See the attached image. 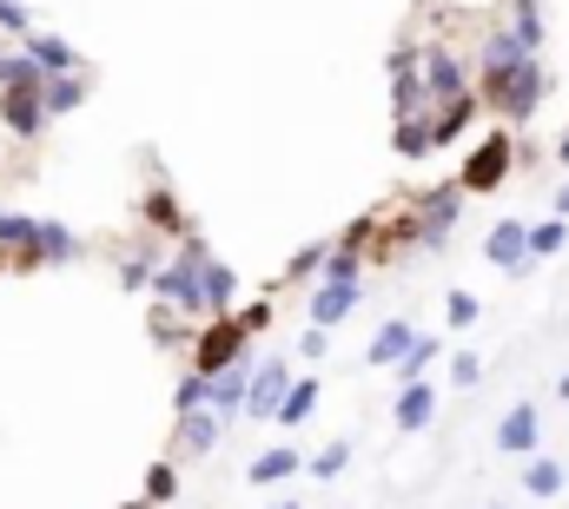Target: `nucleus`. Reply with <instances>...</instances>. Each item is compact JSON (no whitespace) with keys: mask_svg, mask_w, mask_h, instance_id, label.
Returning <instances> with one entry per match:
<instances>
[{"mask_svg":"<svg viewBox=\"0 0 569 509\" xmlns=\"http://www.w3.org/2000/svg\"><path fill=\"white\" fill-rule=\"evenodd\" d=\"M291 470H305V457H298V450H266V457H259L246 477H252V483H284Z\"/></svg>","mask_w":569,"mask_h":509,"instance_id":"19","label":"nucleus"},{"mask_svg":"<svg viewBox=\"0 0 569 509\" xmlns=\"http://www.w3.org/2000/svg\"><path fill=\"white\" fill-rule=\"evenodd\" d=\"M27 53H33L47 73H67V67H73V47H67V40H53V33H33V40H27Z\"/></svg>","mask_w":569,"mask_h":509,"instance_id":"21","label":"nucleus"},{"mask_svg":"<svg viewBox=\"0 0 569 509\" xmlns=\"http://www.w3.org/2000/svg\"><path fill=\"white\" fill-rule=\"evenodd\" d=\"M470 113H477V93H457L450 107H437V120H430V139H437V146H450L457 132L470 127Z\"/></svg>","mask_w":569,"mask_h":509,"instance_id":"17","label":"nucleus"},{"mask_svg":"<svg viewBox=\"0 0 569 509\" xmlns=\"http://www.w3.org/2000/svg\"><path fill=\"white\" fill-rule=\"evenodd\" d=\"M557 219H569V186L557 192Z\"/></svg>","mask_w":569,"mask_h":509,"instance_id":"38","label":"nucleus"},{"mask_svg":"<svg viewBox=\"0 0 569 509\" xmlns=\"http://www.w3.org/2000/svg\"><path fill=\"white\" fill-rule=\"evenodd\" d=\"M477 378H483V358H477V351H457V358H450V383H457V390H470Z\"/></svg>","mask_w":569,"mask_h":509,"instance_id":"33","label":"nucleus"},{"mask_svg":"<svg viewBox=\"0 0 569 509\" xmlns=\"http://www.w3.org/2000/svg\"><path fill=\"white\" fill-rule=\"evenodd\" d=\"M483 252H490V265H503V271H517V278L537 265V252H530V226H523V219H497L490 239H483Z\"/></svg>","mask_w":569,"mask_h":509,"instance_id":"6","label":"nucleus"},{"mask_svg":"<svg viewBox=\"0 0 569 509\" xmlns=\"http://www.w3.org/2000/svg\"><path fill=\"white\" fill-rule=\"evenodd\" d=\"M0 87H7V60H0Z\"/></svg>","mask_w":569,"mask_h":509,"instance_id":"40","label":"nucleus"},{"mask_svg":"<svg viewBox=\"0 0 569 509\" xmlns=\"http://www.w3.org/2000/svg\"><path fill=\"white\" fill-rule=\"evenodd\" d=\"M523 490H530V497H557V490H563V470H557L550 457H537V463L523 470Z\"/></svg>","mask_w":569,"mask_h":509,"instance_id":"25","label":"nucleus"},{"mask_svg":"<svg viewBox=\"0 0 569 509\" xmlns=\"http://www.w3.org/2000/svg\"><path fill=\"white\" fill-rule=\"evenodd\" d=\"M0 27H7V33H27L33 20H27V7H13V0H0Z\"/></svg>","mask_w":569,"mask_h":509,"instance_id":"35","label":"nucleus"},{"mask_svg":"<svg viewBox=\"0 0 569 509\" xmlns=\"http://www.w3.org/2000/svg\"><path fill=\"white\" fill-rule=\"evenodd\" d=\"M246 338H252V331H246L239 318H212V325H206V338H199V351H192V371H199V378L232 371V365H239V351H246Z\"/></svg>","mask_w":569,"mask_h":509,"instance_id":"4","label":"nucleus"},{"mask_svg":"<svg viewBox=\"0 0 569 509\" xmlns=\"http://www.w3.org/2000/svg\"><path fill=\"white\" fill-rule=\"evenodd\" d=\"M152 291H159L166 305H179L186 318H212V305H206V252H199V246H186V258L159 265Z\"/></svg>","mask_w":569,"mask_h":509,"instance_id":"2","label":"nucleus"},{"mask_svg":"<svg viewBox=\"0 0 569 509\" xmlns=\"http://www.w3.org/2000/svg\"><path fill=\"white\" fill-rule=\"evenodd\" d=\"M430 410H437V390H430V383H405V397H398L391 417H398V430H425Z\"/></svg>","mask_w":569,"mask_h":509,"instance_id":"16","label":"nucleus"},{"mask_svg":"<svg viewBox=\"0 0 569 509\" xmlns=\"http://www.w3.org/2000/svg\"><path fill=\"white\" fill-rule=\"evenodd\" d=\"M418 345V331L405 325V318H391V325H378V338H371V351H365V365H405V351Z\"/></svg>","mask_w":569,"mask_h":509,"instance_id":"14","label":"nucleus"},{"mask_svg":"<svg viewBox=\"0 0 569 509\" xmlns=\"http://www.w3.org/2000/svg\"><path fill=\"white\" fill-rule=\"evenodd\" d=\"M425 80H430V93H443V100H457V93H463V67H457V53H443V47H430V53H425Z\"/></svg>","mask_w":569,"mask_h":509,"instance_id":"15","label":"nucleus"},{"mask_svg":"<svg viewBox=\"0 0 569 509\" xmlns=\"http://www.w3.org/2000/svg\"><path fill=\"white\" fill-rule=\"evenodd\" d=\"M345 463H351V443H331V450H318V457H311V463H305V470H311V477H325V483H331V477H338V470H345Z\"/></svg>","mask_w":569,"mask_h":509,"instance_id":"31","label":"nucleus"},{"mask_svg":"<svg viewBox=\"0 0 569 509\" xmlns=\"http://www.w3.org/2000/svg\"><path fill=\"white\" fill-rule=\"evenodd\" d=\"M152 278H159L152 258H127V265H120V285H127V291H140V285H152Z\"/></svg>","mask_w":569,"mask_h":509,"instance_id":"34","label":"nucleus"},{"mask_svg":"<svg viewBox=\"0 0 569 509\" xmlns=\"http://www.w3.org/2000/svg\"><path fill=\"white\" fill-rule=\"evenodd\" d=\"M351 305H358V285H338V278H325L318 285V298H311V325H345L351 318Z\"/></svg>","mask_w":569,"mask_h":509,"instance_id":"13","label":"nucleus"},{"mask_svg":"<svg viewBox=\"0 0 569 509\" xmlns=\"http://www.w3.org/2000/svg\"><path fill=\"white\" fill-rule=\"evenodd\" d=\"M239 325H246V331H266V325H272V305H252V311H246Z\"/></svg>","mask_w":569,"mask_h":509,"instance_id":"37","label":"nucleus"},{"mask_svg":"<svg viewBox=\"0 0 569 509\" xmlns=\"http://www.w3.org/2000/svg\"><path fill=\"white\" fill-rule=\"evenodd\" d=\"M73 107H80V80L53 73V80H47V113H73Z\"/></svg>","mask_w":569,"mask_h":509,"instance_id":"28","label":"nucleus"},{"mask_svg":"<svg viewBox=\"0 0 569 509\" xmlns=\"http://www.w3.org/2000/svg\"><path fill=\"white\" fill-rule=\"evenodd\" d=\"M226 298H232V271L219 258H206V305H212V318H226Z\"/></svg>","mask_w":569,"mask_h":509,"instance_id":"24","label":"nucleus"},{"mask_svg":"<svg viewBox=\"0 0 569 509\" xmlns=\"http://www.w3.org/2000/svg\"><path fill=\"white\" fill-rule=\"evenodd\" d=\"M443 318H450V325L463 331V325H477V318H483V305H477L470 291H450V298H443Z\"/></svg>","mask_w":569,"mask_h":509,"instance_id":"30","label":"nucleus"},{"mask_svg":"<svg viewBox=\"0 0 569 509\" xmlns=\"http://www.w3.org/2000/svg\"><path fill=\"white\" fill-rule=\"evenodd\" d=\"M146 219H152L159 232H186V212L172 206V192H166V186H152V192H146Z\"/></svg>","mask_w":569,"mask_h":509,"instance_id":"22","label":"nucleus"},{"mask_svg":"<svg viewBox=\"0 0 569 509\" xmlns=\"http://www.w3.org/2000/svg\"><path fill=\"white\" fill-rule=\"evenodd\" d=\"M172 490H179V470L172 463H152L146 470V503H172Z\"/></svg>","mask_w":569,"mask_h":509,"instance_id":"29","label":"nucleus"},{"mask_svg":"<svg viewBox=\"0 0 569 509\" xmlns=\"http://www.w3.org/2000/svg\"><path fill=\"white\" fill-rule=\"evenodd\" d=\"M298 358H325V325H311V331L298 338Z\"/></svg>","mask_w":569,"mask_h":509,"instance_id":"36","label":"nucleus"},{"mask_svg":"<svg viewBox=\"0 0 569 509\" xmlns=\"http://www.w3.org/2000/svg\"><path fill=\"white\" fill-rule=\"evenodd\" d=\"M0 252H20L13 265H47V252H40V219L0 212Z\"/></svg>","mask_w":569,"mask_h":509,"instance_id":"12","label":"nucleus"},{"mask_svg":"<svg viewBox=\"0 0 569 509\" xmlns=\"http://www.w3.org/2000/svg\"><path fill=\"white\" fill-rule=\"evenodd\" d=\"M483 100H490L503 120H530L537 100H543V67H537V60H517V67L483 73Z\"/></svg>","mask_w":569,"mask_h":509,"instance_id":"1","label":"nucleus"},{"mask_svg":"<svg viewBox=\"0 0 569 509\" xmlns=\"http://www.w3.org/2000/svg\"><path fill=\"white\" fill-rule=\"evenodd\" d=\"M530 252H537V258L563 252V219H543V226H530Z\"/></svg>","mask_w":569,"mask_h":509,"instance_id":"32","label":"nucleus"},{"mask_svg":"<svg viewBox=\"0 0 569 509\" xmlns=\"http://www.w3.org/2000/svg\"><path fill=\"white\" fill-rule=\"evenodd\" d=\"M219 430H226V417H219L212 403H199V410H179V450H186V457H206V450L219 443Z\"/></svg>","mask_w":569,"mask_h":509,"instance_id":"9","label":"nucleus"},{"mask_svg":"<svg viewBox=\"0 0 569 509\" xmlns=\"http://www.w3.org/2000/svg\"><path fill=\"white\" fill-rule=\"evenodd\" d=\"M40 252H47V265H67V258H80V239H73L67 226L40 219Z\"/></svg>","mask_w":569,"mask_h":509,"instance_id":"20","label":"nucleus"},{"mask_svg":"<svg viewBox=\"0 0 569 509\" xmlns=\"http://www.w3.org/2000/svg\"><path fill=\"white\" fill-rule=\"evenodd\" d=\"M517 60H537V53H530L517 33H490V40H483V73H497V67H517Z\"/></svg>","mask_w":569,"mask_h":509,"instance_id":"18","label":"nucleus"},{"mask_svg":"<svg viewBox=\"0 0 569 509\" xmlns=\"http://www.w3.org/2000/svg\"><path fill=\"white\" fill-rule=\"evenodd\" d=\"M430 358H437V338H418V345L405 351V365H391V371H398V383H418V378H425Z\"/></svg>","mask_w":569,"mask_h":509,"instance_id":"27","label":"nucleus"},{"mask_svg":"<svg viewBox=\"0 0 569 509\" xmlns=\"http://www.w3.org/2000/svg\"><path fill=\"white\" fill-rule=\"evenodd\" d=\"M272 509H298V503H272Z\"/></svg>","mask_w":569,"mask_h":509,"instance_id":"41","label":"nucleus"},{"mask_svg":"<svg viewBox=\"0 0 569 509\" xmlns=\"http://www.w3.org/2000/svg\"><path fill=\"white\" fill-rule=\"evenodd\" d=\"M537 437H543V417H537L530 403H517V410L497 423V450H503V457H530V450H537Z\"/></svg>","mask_w":569,"mask_h":509,"instance_id":"10","label":"nucleus"},{"mask_svg":"<svg viewBox=\"0 0 569 509\" xmlns=\"http://www.w3.org/2000/svg\"><path fill=\"white\" fill-rule=\"evenodd\" d=\"M510 166H517V146H510V132H490L470 159H463V172H457V186L463 192H497L503 179H510Z\"/></svg>","mask_w":569,"mask_h":509,"instance_id":"3","label":"nucleus"},{"mask_svg":"<svg viewBox=\"0 0 569 509\" xmlns=\"http://www.w3.org/2000/svg\"><path fill=\"white\" fill-rule=\"evenodd\" d=\"M206 403H212V410H219V417L232 423V417H239V410L252 403V371H246V365H232V371H219V378L206 383Z\"/></svg>","mask_w":569,"mask_h":509,"instance_id":"11","label":"nucleus"},{"mask_svg":"<svg viewBox=\"0 0 569 509\" xmlns=\"http://www.w3.org/2000/svg\"><path fill=\"white\" fill-rule=\"evenodd\" d=\"M457 212H463V186H437V192H425L418 239H425V246H443V232L457 226Z\"/></svg>","mask_w":569,"mask_h":509,"instance_id":"8","label":"nucleus"},{"mask_svg":"<svg viewBox=\"0 0 569 509\" xmlns=\"http://www.w3.org/2000/svg\"><path fill=\"white\" fill-rule=\"evenodd\" d=\"M557 159H563V166H569V132H563V139H557Z\"/></svg>","mask_w":569,"mask_h":509,"instance_id":"39","label":"nucleus"},{"mask_svg":"<svg viewBox=\"0 0 569 509\" xmlns=\"http://www.w3.org/2000/svg\"><path fill=\"white\" fill-rule=\"evenodd\" d=\"M291 365H284V358H272V365H259V371H252V403H246V417H252V423H279V403L284 397H291Z\"/></svg>","mask_w":569,"mask_h":509,"instance_id":"5","label":"nucleus"},{"mask_svg":"<svg viewBox=\"0 0 569 509\" xmlns=\"http://www.w3.org/2000/svg\"><path fill=\"white\" fill-rule=\"evenodd\" d=\"M0 120L20 132V139H33L53 113H47V93L40 87H0Z\"/></svg>","mask_w":569,"mask_h":509,"instance_id":"7","label":"nucleus"},{"mask_svg":"<svg viewBox=\"0 0 569 509\" xmlns=\"http://www.w3.org/2000/svg\"><path fill=\"white\" fill-rule=\"evenodd\" d=\"M510 20H517V40L537 53V47H543V13H537V0H517V7H510Z\"/></svg>","mask_w":569,"mask_h":509,"instance_id":"26","label":"nucleus"},{"mask_svg":"<svg viewBox=\"0 0 569 509\" xmlns=\"http://www.w3.org/2000/svg\"><path fill=\"white\" fill-rule=\"evenodd\" d=\"M311 410H318V378H298L291 383V397L279 403V423H305Z\"/></svg>","mask_w":569,"mask_h":509,"instance_id":"23","label":"nucleus"}]
</instances>
